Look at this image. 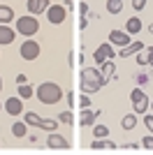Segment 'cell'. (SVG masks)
Instances as JSON below:
<instances>
[{
  "instance_id": "cell-26",
  "label": "cell",
  "mask_w": 153,
  "mask_h": 155,
  "mask_svg": "<svg viewBox=\"0 0 153 155\" xmlns=\"http://www.w3.org/2000/svg\"><path fill=\"white\" fill-rule=\"evenodd\" d=\"M58 120H60V123H65V125H72V114H70V111H63V114L58 116Z\"/></svg>"
},
{
  "instance_id": "cell-24",
  "label": "cell",
  "mask_w": 153,
  "mask_h": 155,
  "mask_svg": "<svg viewBox=\"0 0 153 155\" xmlns=\"http://www.w3.org/2000/svg\"><path fill=\"white\" fill-rule=\"evenodd\" d=\"M100 70H102V74H104V77L109 79V74H111V72H116V65H114V60H104V63L100 65Z\"/></svg>"
},
{
  "instance_id": "cell-29",
  "label": "cell",
  "mask_w": 153,
  "mask_h": 155,
  "mask_svg": "<svg viewBox=\"0 0 153 155\" xmlns=\"http://www.w3.org/2000/svg\"><path fill=\"white\" fill-rule=\"evenodd\" d=\"M144 125L151 130V134H153V116H151V114H144Z\"/></svg>"
},
{
  "instance_id": "cell-23",
  "label": "cell",
  "mask_w": 153,
  "mask_h": 155,
  "mask_svg": "<svg viewBox=\"0 0 153 155\" xmlns=\"http://www.w3.org/2000/svg\"><path fill=\"white\" fill-rule=\"evenodd\" d=\"M148 60H151V46H144V49H141V53L139 56H137V65H148Z\"/></svg>"
},
{
  "instance_id": "cell-14",
  "label": "cell",
  "mask_w": 153,
  "mask_h": 155,
  "mask_svg": "<svg viewBox=\"0 0 153 155\" xmlns=\"http://www.w3.org/2000/svg\"><path fill=\"white\" fill-rule=\"evenodd\" d=\"M14 37H16V32H14L9 26H7V23H0V44H2V46L12 44Z\"/></svg>"
},
{
  "instance_id": "cell-40",
  "label": "cell",
  "mask_w": 153,
  "mask_h": 155,
  "mask_svg": "<svg viewBox=\"0 0 153 155\" xmlns=\"http://www.w3.org/2000/svg\"><path fill=\"white\" fill-rule=\"evenodd\" d=\"M151 109H153V102H151Z\"/></svg>"
},
{
  "instance_id": "cell-6",
  "label": "cell",
  "mask_w": 153,
  "mask_h": 155,
  "mask_svg": "<svg viewBox=\"0 0 153 155\" xmlns=\"http://www.w3.org/2000/svg\"><path fill=\"white\" fill-rule=\"evenodd\" d=\"M46 16H49V23H53V26H60V23L67 19V7H65V5H49V9H46Z\"/></svg>"
},
{
  "instance_id": "cell-2",
  "label": "cell",
  "mask_w": 153,
  "mask_h": 155,
  "mask_svg": "<svg viewBox=\"0 0 153 155\" xmlns=\"http://www.w3.org/2000/svg\"><path fill=\"white\" fill-rule=\"evenodd\" d=\"M35 97L39 100V104H46V107H53L63 100V88L53 81H44L39 84V88L35 91Z\"/></svg>"
},
{
  "instance_id": "cell-20",
  "label": "cell",
  "mask_w": 153,
  "mask_h": 155,
  "mask_svg": "<svg viewBox=\"0 0 153 155\" xmlns=\"http://www.w3.org/2000/svg\"><path fill=\"white\" fill-rule=\"evenodd\" d=\"M12 134L16 137V139L25 137V134H28V123H25V120H23V123H21V120H19V123H14L12 125Z\"/></svg>"
},
{
  "instance_id": "cell-28",
  "label": "cell",
  "mask_w": 153,
  "mask_h": 155,
  "mask_svg": "<svg viewBox=\"0 0 153 155\" xmlns=\"http://www.w3.org/2000/svg\"><path fill=\"white\" fill-rule=\"evenodd\" d=\"M144 7H146V0H132V9L134 12H141Z\"/></svg>"
},
{
  "instance_id": "cell-12",
  "label": "cell",
  "mask_w": 153,
  "mask_h": 155,
  "mask_svg": "<svg viewBox=\"0 0 153 155\" xmlns=\"http://www.w3.org/2000/svg\"><path fill=\"white\" fill-rule=\"evenodd\" d=\"M100 116V109H90V107H83L81 109V116H79V125L81 127H90L95 123V118Z\"/></svg>"
},
{
  "instance_id": "cell-21",
  "label": "cell",
  "mask_w": 153,
  "mask_h": 155,
  "mask_svg": "<svg viewBox=\"0 0 153 155\" xmlns=\"http://www.w3.org/2000/svg\"><path fill=\"white\" fill-rule=\"evenodd\" d=\"M32 95H35V88L28 86V81H25V84H19V97L21 100H28V97H32Z\"/></svg>"
},
{
  "instance_id": "cell-4",
  "label": "cell",
  "mask_w": 153,
  "mask_h": 155,
  "mask_svg": "<svg viewBox=\"0 0 153 155\" xmlns=\"http://www.w3.org/2000/svg\"><path fill=\"white\" fill-rule=\"evenodd\" d=\"M39 30V21L35 19V16H19L16 19V32L19 35H23V37H32V35H37Z\"/></svg>"
},
{
  "instance_id": "cell-10",
  "label": "cell",
  "mask_w": 153,
  "mask_h": 155,
  "mask_svg": "<svg viewBox=\"0 0 153 155\" xmlns=\"http://www.w3.org/2000/svg\"><path fill=\"white\" fill-rule=\"evenodd\" d=\"M46 146H49L51 150H67V148H70V141H67L65 137L56 134V132H51V134L46 137Z\"/></svg>"
},
{
  "instance_id": "cell-11",
  "label": "cell",
  "mask_w": 153,
  "mask_h": 155,
  "mask_svg": "<svg viewBox=\"0 0 153 155\" xmlns=\"http://www.w3.org/2000/svg\"><path fill=\"white\" fill-rule=\"evenodd\" d=\"M5 111L9 114V116H21V111H23V100H21L19 95L7 97L5 100Z\"/></svg>"
},
{
  "instance_id": "cell-17",
  "label": "cell",
  "mask_w": 153,
  "mask_h": 155,
  "mask_svg": "<svg viewBox=\"0 0 153 155\" xmlns=\"http://www.w3.org/2000/svg\"><path fill=\"white\" fill-rule=\"evenodd\" d=\"M139 30H141V21H139V16L127 19V23H125V32H127V35H137Z\"/></svg>"
},
{
  "instance_id": "cell-25",
  "label": "cell",
  "mask_w": 153,
  "mask_h": 155,
  "mask_svg": "<svg viewBox=\"0 0 153 155\" xmlns=\"http://www.w3.org/2000/svg\"><path fill=\"white\" fill-rule=\"evenodd\" d=\"M93 132H95V139H104V137H109V127H107V125H95Z\"/></svg>"
},
{
  "instance_id": "cell-35",
  "label": "cell",
  "mask_w": 153,
  "mask_h": 155,
  "mask_svg": "<svg viewBox=\"0 0 153 155\" xmlns=\"http://www.w3.org/2000/svg\"><path fill=\"white\" fill-rule=\"evenodd\" d=\"M67 104H70V107H74V95H72V93H67Z\"/></svg>"
},
{
  "instance_id": "cell-19",
  "label": "cell",
  "mask_w": 153,
  "mask_h": 155,
  "mask_svg": "<svg viewBox=\"0 0 153 155\" xmlns=\"http://www.w3.org/2000/svg\"><path fill=\"white\" fill-rule=\"evenodd\" d=\"M14 19V9L9 5H0V23H9Z\"/></svg>"
},
{
  "instance_id": "cell-41",
  "label": "cell",
  "mask_w": 153,
  "mask_h": 155,
  "mask_svg": "<svg viewBox=\"0 0 153 155\" xmlns=\"http://www.w3.org/2000/svg\"><path fill=\"white\" fill-rule=\"evenodd\" d=\"M0 109H2V104H0Z\"/></svg>"
},
{
  "instance_id": "cell-3",
  "label": "cell",
  "mask_w": 153,
  "mask_h": 155,
  "mask_svg": "<svg viewBox=\"0 0 153 155\" xmlns=\"http://www.w3.org/2000/svg\"><path fill=\"white\" fill-rule=\"evenodd\" d=\"M23 120H25L28 125H32V127L46 130V132H53V130L58 127V120H51V118H42V116H37L35 111H25V114H23Z\"/></svg>"
},
{
  "instance_id": "cell-32",
  "label": "cell",
  "mask_w": 153,
  "mask_h": 155,
  "mask_svg": "<svg viewBox=\"0 0 153 155\" xmlns=\"http://www.w3.org/2000/svg\"><path fill=\"white\" fill-rule=\"evenodd\" d=\"M121 148H123V150H137L139 146H137V143H123Z\"/></svg>"
},
{
  "instance_id": "cell-16",
  "label": "cell",
  "mask_w": 153,
  "mask_h": 155,
  "mask_svg": "<svg viewBox=\"0 0 153 155\" xmlns=\"http://www.w3.org/2000/svg\"><path fill=\"white\" fill-rule=\"evenodd\" d=\"M90 148H93V150H114L116 143L114 141H107V137H104V139H93Z\"/></svg>"
},
{
  "instance_id": "cell-8",
  "label": "cell",
  "mask_w": 153,
  "mask_h": 155,
  "mask_svg": "<svg viewBox=\"0 0 153 155\" xmlns=\"http://www.w3.org/2000/svg\"><path fill=\"white\" fill-rule=\"evenodd\" d=\"M93 58H95V65H102L104 60H114V46L109 44V42L100 44L95 49V53H93Z\"/></svg>"
},
{
  "instance_id": "cell-22",
  "label": "cell",
  "mask_w": 153,
  "mask_h": 155,
  "mask_svg": "<svg viewBox=\"0 0 153 155\" xmlns=\"http://www.w3.org/2000/svg\"><path fill=\"white\" fill-rule=\"evenodd\" d=\"M123 9V0H107V12L109 14H118Z\"/></svg>"
},
{
  "instance_id": "cell-13",
  "label": "cell",
  "mask_w": 153,
  "mask_h": 155,
  "mask_svg": "<svg viewBox=\"0 0 153 155\" xmlns=\"http://www.w3.org/2000/svg\"><path fill=\"white\" fill-rule=\"evenodd\" d=\"M49 0H28L25 2V7H28V12L32 14V16H37V14H42V12H46L49 9Z\"/></svg>"
},
{
  "instance_id": "cell-9",
  "label": "cell",
  "mask_w": 153,
  "mask_h": 155,
  "mask_svg": "<svg viewBox=\"0 0 153 155\" xmlns=\"http://www.w3.org/2000/svg\"><path fill=\"white\" fill-rule=\"evenodd\" d=\"M130 42H132V35H127L125 30H111L109 32V44L111 46H127L130 44Z\"/></svg>"
},
{
  "instance_id": "cell-18",
  "label": "cell",
  "mask_w": 153,
  "mask_h": 155,
  "mask_svg": "<svg viewBox=\"0 0 153 155\" xmlns=\"http://www.w3.org/2000/svg\"><path fill=\"white\" fill-rule=\"evenodd\" d=\"M121 127L127 130V132H130V130H134V127H137V116H134V114L123 116V118H121Z\"/></svg>"
},
{
  "instance_id": "cell-33",
  "label": "cell",
  "mask_w": 153,
  "mask_h": 155,
  "mask_svg": "<svg viewBox=\"0 0 153 155\" xmlns=\"http://www.w3.org/2000/svg\"><path fill=\"white\" fill-rule=\"evenodd\" d=\"M25 81H28V77H25V74H16V86H19V84H25Z\"/></svg>"
},
{
  "instance_id": "cell-1",
  "label": "cell",
  "mask_w": 153,
  "mask_h": 155,
  "mask_svg": "<svg viewBox=\"0 0 153 155\" xmlns=\"http://www.w3.org/2000/svg\"><path fill=\"white\" fill-rule=\"evenodd\" d=\"M104 84H107V77L102 74V70H97V67H83L81 70V91L86 95L102 91Z\"/></svg>"
},
{
  "instance_id": "cell-15",
  "label": "cell",
  "mask_w": 153,
  "mask_h": 155,
  "mask_svg": "<svg viewBox=\"0 0 153 155\" xmlns=\"http://www.w3.org/2000/svg\"><path fill=\"white\" fill-rule=\"evenodd\" d=\"M141 49H144V44H141V42H132V44L123 46V49H121V53H118V56H121V58H130L132 53H139Z\"/></svg>"
},
{
  "instance_id": "cell-27",
  "label": "cell",
  "mask_w": 153,
  "mask_h": 155,
  "mask_svg": "<svg viewBox=\"0 0 153 155\" xmlns=\"http://www.w3.org/2000/svg\"><path fill=\"white\" fill-rule=\"evenodd\" d=\"M141 146H144L146 150H153V137H151V134L144 137V139H141Z\"/></svg>"
},
{
  "instance_id": "cell-38",
  "label": "cell",
  "mask_w": 153,
  "mask_h": 155,
  "mask_svg": "<svg viewBox=\"0 0 153 155\" xmlns=\"http://www.w3.org/2000/svg\"><path fill=\"white\" fill-rule=\"evenodd\" d=\"M148 65L153 67V46H151V60H148Z\"/></svg>"
},
{
  "instance_id": "cell-36",
  "label": "cell",
  "mask_w": 153,
  "mask_h": 155,
  "mask_svg": "<svg viewBox=\"0 0 153 155\" xmlns=\"http://www.w3.org/2000/svg\"><path fill=\"white\" fill-rule=\"evenodd\" d=\"M137 79H139V84H146V81H148V77H146V74H139Z\"/></svg>"
},
{
  "instance_id": "cell-7",
  "label": "cell",
  "mask_w": 153,
  "mask_h": 155,
  "mask_svg": "<svg viewBox=\"0 0 153 155\" xmlns=\"http://www.w3.org/2000/svg\"><path fill=\"white\" fill-rule=\"evenodd\" d=\"M19 53H21V58L23 60H35L39 56V44L35 42V39H25L23 44H21V49H19Z\"/></svg>"
},
{
  "instance_id": "cell-31",
  "label": "cell",
  "mask_w": 153,
  "mask_h": 155,
  "mask_svg": "<svg viewBox=\"0 0 153 155\" xmlns=\"http://www.w3.org/2000/svg\"><path fill=\"white\" fill-rule=\"evenodd\" d=\"M79 12H81V16H88L90 9H88V5H86V2H81V5H79Z\"/></svg>"
},
{
  "instance_id": "cell-34",
  "label": "cell",
  "mask_w": 153,
  "mask_h": 155,
  "mask_svg": "<svg viewBox=\"0 0 153 155\" xmlns=\"http://www.w3.org/2000/svg\"><path fill=\"white\" fill-rule=\"evenodd\" d=\"M86 26H88V16H81V21H79V28H81V30H83V28H86Z\"/></svg>"
},
{
  "instance_id": "cell-37",
  "label": "cell",
  "mask_w": 153,
  "mask_h": 155,
  "mask_svg": "<svg viewBox=\"0 0 153 155\" xmlns=\"http://www.w3.org/2000/svg\"><path fill=\"white\" fill-rule=\"evenodd\" d=\"M72 2H74V0H65L63 5H65V7H67V9H70V7H72Z\"/></svg>"
},
{
  "instance_id": "cell-5",
  "label": "cell",
  "mask_w": 153,
  "mask_h": 155,
  "mask_svg": "<svg viewBox=\"0 0 153 155\" xmlns=\"http://www.w3.org/2000/svg\"><path fill=\"white\" fill-rule=\"evenodd\" d=\"M130 102H132V109L134 114H139V116H144L148 109V95L141 88H134L132 93H130Z\"/></svg>"
},
{
  "instance_id": "cell-30",
  "label": "cell",
  "mask_w": 153,
  "mask_h": 155,
  "mask_svg": "<svg viewBox=\"0 0 153 155\" xmlns=\"http://www.w3.org/2000/svg\"><path fill=\"white\" fill-rule=\"evenodd\" d=\"M79 107H90V97L88 95H81V97H79Z\"/></svg>"
},
{
  "instance_id": "cell-39",
  "label": "cell",
  "mask_w": 153,
  "mask_h": 155,
  "mask_svg": "<svg viewBox=\"0 0 153 155\" xmlns=\"http://www.w3.org/2000/svg\"><path fill=\"white\" fill-rule=\"evenodd\" d=\"M0 91H2V77H0Z\"/></svg>"
}]
</instances>
